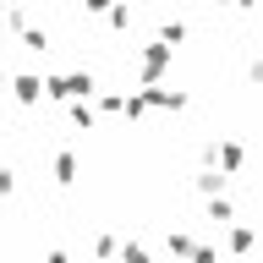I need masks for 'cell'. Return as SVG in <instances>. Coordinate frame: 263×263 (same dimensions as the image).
Wrapping results in <instances>:
<instances>
[{
    "mask_svg": "<svg viewBox=\"0 0 263 263\" xmlns=\"http://www.w3.org/2000/svg\"><path fill=\"white\" fill-rule=\"evenodd\" d=\"M203 214H209L214 225H230V219H236V203H230L225 192H209V203H203Z\"/></svg>",
    "mask_w": 263,
    "mask_h": 263,
    "instance_id": "obj_8",
    "label": "cell"
},
{
    "mask_svg": "<svg viewBox=\"0 0 263 263\" xmlns=\"http://www.w3.org/2000/svg\"><path fill=\"white\" fill-rule=\"evenodd\" d=\"M66 121H71L77 132H99V110L88 104V99H71V110H66Z\"/></svg>",
    "mask_w": 263,
    "mask_h": 263,
    "instance_id": "obj_6",
    "label": "cell"
},
{
    "mask_svg": "<svg viewBox=\"0 0 263 263\" xmlns=\"http://www.w3.org/2000/svg\"><path fill=\"white\" fill-rule=\"evenodd\" d=\"M44 93L49 99H88V93H99V82H93V71H61V77H44Z\"/></svg>",
    "mask_w": 263,
    "mask_h": 263,
    "instance_id": "obj_3",
    "label": "cell"
},
{
    "mask_svg": "<svg viewBox=\"0 0 263 263\" xmlns=\"http://www.w3.org/2000/svg\"><path fill=\"white\" fill-rule=\"evenodd\" d=\"M6 93H16L22 104H39V99H44V77L22 71V77H11V82H6Z\"/></svg>",
    "mask_w": 263,
    "mask_h": 263,
    "instance_id": "obj_5",
    "label": "cell"
},
{
    "mask_svg": "<svg viewBox=\"0 0 263 263\" xmlns=\"http://www.w3.org/2000/svg\"><path fill=\"white\" fill-rule=\"evenodd\" d=\"M143 110H164V115H181L186 110V93L181 88H164V82H143Z\"/></svg>",
    "mask_w": 263,
    "mask_h": 263,
    "instance_id": "obj_4",
    "label": "cell"
},
{
    "mask_svg": "<svg viewBox=\"0 0 263 263\" xmlns=\"http://www.w3.org/2000/svg\"><path fill=\"white\" fill-rule=\"evenodd\" d=\"M170 66H176V44H164V39L143 44L137 49V88H143V82H164Z\"/></svg>",
    "mask_w": 263,
    "mask_h": 263,
    "instance_id": "obj_1",
    "label": "cell"
},
{
    "mask_svg": "<svg viewBox=\"0 0 263 263\" xmlns=\"http://www.w3.org/2000/svg\"><path fill=\"white\" fill-rule=\"evenodd\" d=\"M225 186H230L225 170H214V164H203V170H197V192H203V197H209V192H225Z\"/></svg>",
    "mask_w": 263,
    "mask_h": 263,
    "instance_id": "obj_11",
    "label": "cell"
},
{
    "mask_svg": "<svg viewBox=\"0 0 263 263\" xmlns=\"http://www.w3.org/2000/svg\"><path fill=\"white\" fill-rule=\"evenodd\" d=\"M104 11H110V33H132V22H137V11H132V0H110Z\"/></svg>",
    "mask_w": 263,
    "mask_h": 263,
    "instance_id": "obj_10",
    "label": "cell"
},
{
    "mask_svg": "<svg viewBox=\"0 0 263 263\" xmlns=\"http://www.w3.org/2000/svg\"><path fill=\"white\" fill-rule=\"evenodd\" d=\"M159 39H164V44H181V39H186V22H181V16L159 22Z\"/></svg>",
    "mask_w": 263,
    "mask_h": 263,
    "instance_id": "obj_14",
    "label": "cell"
},
{
    "mask_svg": "<svg viewBox=\"0 0 263 263\" xmlns=\"http://www.w3.org/2000/svg\"><path fill=\"white\" fill-rule=\"evenodd\" d=\"M6 82H11V77H6V71H0V99H6Z\"/></svg>",
    "mask_w": 263,
    "mask_h": 263,
    "instance_id": "obj_22",
    "label": "cell"
},
{
    "mask_svg": "<svg viewBox=\"0 0 263 263\" xmlns=\"http://www.w3.org/2000/svg\"><path fill=\"white\" fill-rule=\"evenodd\" d=\"M115 252H121L126 263H143V258H148V247H143V241H126V247H115Z\"/></svg>",
    "mask_w": 263,
    "mask_h": 263,
    "instance_id": "obj_17",
    "label": "cell"
},
{
    "mask_svg": "<svg viewBox=\"0 0 263 263\" xmlns=\"http://www.w3.org/2000/svg\"><path fill=\"white\" fill-rule=\"evenodd\" d=\"M225 230V247L230 252H252V241H258V236H252V225H236V219H230V225H219Z\"/></svg>",
    "mask_w": 263,
    "mask_h": 263,
    "instance_id": "obj_9",
    "label": "cell"
},
{
    "mask_svg": "<svg viewBox=\"0 0 263 263\" xmlns=\"http://www.w3.org/2000/svg\"><path fill=\"white\" fill-rule=\"evenodd\" d=\"M186 258H192V263H214V258H219V247H214V241H192Z\"/></svg>",
    "mask_w": 263,
    "mask_h": 263,
    "instance_id": "obj_15",
    "label": "cell"
},
{
    "mask_svg": "<svg viewBox=\"0 0 263 263\" xmlns=\"http://www.w3.org/2000/svg\"><path fill=\"white\" fill-rule=\"evenodd\" d=\"M49 170H55V186H71V181H77V154H71V148H61V154H55V164H49Z\"/></svg>",
    "mask_w": 263,
    "mask_h": 263,
    "instance_id": "obj_7",
    "label": "cell"
},
{
    "mask_svg": "<svg viewBox=\"0 0 263 263\" xmlns=\"http://www.w3.org/2000/svg\"><path fill=\"white\" fill-rule=\"evenodd\" d=\"M16 39H22V49H33V55H44V49H49V33H44V28H33V22L16 33Z\"/></svg>",
    "mask_w": 263,
    "mask_h": 263,
    "instance_id": "obj_13",
    "label": "cell"
},
{
    "mask_svg": "<svg viewBox=\"0 0 263 263\" xmlns=\"http://www.w3.org/2000/svg\"><path fill=\"white\" fill-rule=\"evenodd\" d=\"M16 192V170H6V164H0V197H11Z\"/></svg>",
    "mask_w": 263,
    "mask_h": 263,
    "instance_id": "obj_19",
    "label": "cell"
},
{
    "mask_svg": "<svg viewBox=\"0 0 263 263\" xmlns=\"http://www.w3.org/2000/svg\"><path fill=\"white\" fill-rule=\"evenodd\" d=\"M0 16H6V28H11V33H22V28H28V22H33V16H28V6H22V0H6V6H0Z\"/></svg>",
    "mask_w": 263,
    "mask_h": 263,
    "instance_id": "obj_12",
    "label": "cell"
},
{
    "mask_svg": "<svg viewBox=\"0 0 263 263\" xmlns=\"http://www.w3.org/2000/svg\"><path fill=\"white\" fill-rule=\"evenodd\" d=\"M82 6H88V16H93V11H104V6H110V0H82Z\"/></svg>",
    "mask_w": 263,
    "mask_h": 263,
    "instance_id": "obj_20",
    "label": "cell"
},
{
    "mask_svg": "<svg viewBox=\"0 0 263 263\" xmlns=\"http://www.w3.org/2000/svg\"><path fill=\"white\" fill-rule=\"evenodd\" d=\"M121 99H126V93H99V110H104V115H121Z\"/></svg>",
    "mask_w": 263,
    "mask_h": 263,
    "instance_id": "obj_18",
    "label": "cell"
},
{
    "mask_svg": "<svg viewBox=\"0 0 263 263\" xmlns=\"http://www.w3.org/2000/svg\"><path fill=\"white\" fill-rule=\"evenodd\" d=\"M219 6H236V11H252V0H219Z\"/></svg>",
    "mask_w": 263,
    "mask_h": 263,
    "instance_id": "obj_21",
    "label": "cell"
},
{
    "mask_svg": "<svg viewBox=\"0 0 263 263\" xmlns=\"http://www.w3.org/2000/svg\"><path fill=\"white\" fill-rule=\"evenodd\" d=\"M203 164L225 170V176H241V164H247V148L236 143V137H214V143L203 148Z\"/></svg>",
    "mask_w": 263,
    "mask_h": 263,
    "instance_id": "obj_2",
    "label": "cell"
},
{
    "mask_svg": "<svg viewBox=\"0 0 263 263\" xmlns=\"http://www.w3.org/2000/svg\"><path fill=\"white\" fill-rule=\"evenodd\" d=\"M0 6H6V0H0Z\"/></svg>",
    "mask_w": 263,
    "mask_h": 263,
    "instance_id": "obj_23",
    "label": "cell"
},
{
    "mask_svg": "<svg viewBox=\"0 0 263 263\" xmlns=\"http://www.w3.org/2000/svg\"><path fill=\"white\" fill-rule=\"evenodd\" d=\"M164 247H170L176 258H186V252H192V236H181V230H170V241H164Z\"/></svg>",
    "mask_w": 263,
    "mask_h": 263,
    "instance_id": "obj_16",
    "label": "cell"
}]
</instances>
